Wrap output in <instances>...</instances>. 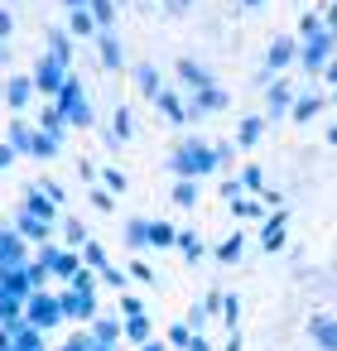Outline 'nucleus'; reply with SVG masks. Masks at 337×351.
I'll use <instances>...</instances> for the list:
<instances>
[{
	"instance_id": "7c9ffc66",
	"label": "nucleus",
	"mask_w": 337,
	"mask_h": 351,
	"mask_svg": "<svg viewBox=\"0 0 337 351\" xmlns=\"http://www.w3.org/2000/svg\"><path fill=\"white\" fill-rule=\"evenodd\" d=\"M126 341H135V346L154 341V327H150V317H145V313H140V317H126Z\"/></svg>"
},
{
	"instance_id": "49530a36",
	"label": "nucleus",
	"mask_w": 337,
	"mask_h": 351,
	"mask_svg": "<svg viewBox=\"0 0 337 351\" xmlns=\"http://www.w3.org/2000/svg\"><path fill=\"white\" fill-rule=\"evenodd\" d=\"M241 183H246V188H251V193H265V173H260V169H255V164H251V169H246V173H241Z\"/></svg>"
},
{
	"instance_id": "72a5a7b5",
	"label": "nucleus",
	"mask_w": 337,
	"mask_h": 351,
	"mask_svg": "<svg viewBox=\"0 0 337 351\" xmlns=\"http://www.w3.org/2000/svg\"><path fill=\"white\" fill-rule=\"evenodd\" d=\"M150 245L154 250H169V245H178V231L169 221H150Z\"/></svg>"
},
{
	"instance_id": "f3484780",
	"label": "nucleus",
	"mask_w": 337,
	"mask_h": 351,
	"mask_svg": "<svg viewBox=\"0 0 337 351\" xmlns=\"http://www.w3.org/2000/svg\"><path fill=\"white\" fill-rule=\"evenodd\" d=\"M130 82H135V92H140L145 101H154V97L164 92V77H159V68H154L150 58H140V63L130 68Z\"/></svg>"
},
{
	"instance_id": "c9c22d12",
	"label": "nucleus",
	"mask_w": 337,
	"mask_h": 351,
	"mask_svg": "<svg viewBox=\"0 0 337 351\" xmlns=\"http://www.w3.org/2000/svg\"><path fill=\"white\" fill-rule=\"evenodd\" d=\"M174 207H198V178H178L174 183Z\"/></svg>"
},
{
	"instance_id": "338daca9",
	"label": "nucleus",
	"mask_w": 337,
	"mask_h": 351,
	"mask_svg": "<svg viewBox=\"0 0 337 351\" xmlns=\"http://www.w3.org/2000/svg\"><path fill=\"white\" fill-rule=\"evenodd\" d=\"M332 106H337V87H332Z\"/></svg>"
},
{
	"instance_id": "aec40b11",
	"label": "nucleus",
	"mask_w": 337,
	"mask_h": 351,
	"mask_svg": "<svg viewBox=\"0 0 337 351\" xmlns=\"http://www.w3.org/2000/svg\"><path fill=\"white\" fill-rule=\"evenodd\" d=\"M63 25H68V34H73L78 44H97V34H102L97 15H92L87 5H82V10H68V20H63Z\"/></svg>"
},
{
	"instance_id": "f03ea898",
	"label": "nucleus",
	"mask_w": 337,
	"mask_h": 351,
	"mask_svg": "<svg viewBox=\"0 0 337 351\" xmlns=\"http://www.w3.org/2000/svg\"><path fill=\"white\" fill-rule=\"evenodd\" d=\"M34 265H39L49 279H58V284H73V279L87 269V265H82V255H78V250H68L63 241H49V245H39V250H34Z\"/></svg>"
},
{
	"instance_id": "f8f14e48",
	"label": "nucleus",
	"mask_w": 337,
	"mask_h": 351,
	"mask_svg": "<svg viewBox=\"0 0 337 351\" xmlns=\"http://www.w3.org/2000/svg\"><path fill=\"white\" fill-rule=\"evenodd\" d=\"M226 87L222 82H212V87H202V92H193L188 97V121H202V116H212V111H226Z\"/></svg>"
},
{
	"instance_id": "0eeeda50",
	"label": "nucleus",
	"mask_w": 337,
	"mask_h": 351,
	"mask_svg": "<svg viewBox=\"0 0 337 351\" xmlns=\"http://www.w3.org/2000/svg\"><path fill=\"white\" fill-rule=\"evenodd\" d=\"M58 303H63V317H68V322H87V327H92V322L102 317V313H97V289H73V284H68V289L58 293Z\"/></svg>"
},
{
	"instance_id": "58836bf2",
	"label": "nucleus",
	"mask_w": 337,
	"mask_h": 351,
	"mask_svg": "<svg viewBox=\"0 0 337 351\" xmlns=\"http://www.w3.org/2000/svg\"><path fill=\"white\" fill-rule=\"evenodd\" d=\"M193 337H198V332H193L188 322H174V327H169V346H178V351H188V346H193Z\"/></svg>"
},
{
	"instance_id": "8fccbe9b",
	"label": "nucleus",
	"mask_w": 337,
	"mask_h": 351,
	"mask_svg": "<svg viewBox=\"0 0 337 351\" xmlns=\"http://www.w3.org/2000/svg\"><path fill=\"white\" fill-rule=\"evenodd\" d=\"M10 34H15V15L0 5V44H10Z\"/></svg>"
},
{
	"instance_id": "393cba45",
	"label": "nucleus",
	"mask_w": 337,
	"mask_h": 351,
	"mask_svg": "<svg viewBox=\"0 0 337 351\" xmlns=\"http://www.w3.org/2000/svg\"><path fill=\"white\" fill-rule=\"evenodd\" d=\"M135 135V121H130V106H116L111 111V130H106V145L116 149V145H126Z\"/></svg>"
},
{
	"instance_id": "c756f323",
	"label": "nucleus",
	"mask_w": 337,
	"mask_h": 351,
	"mask_svg": "<svg viewBox=\"0 0 337 351\" xmlns=\"http://www.w3.org/2000/svg\"><path fill=\"white\" fill-rule=\"evenodd\" d=\"M78 255H82V265H87V269H97V274H102V269H111V260H106V245H102V241H87Z\"/></svg>"
},
{
	"instance_id": "f704fd0d",
	"label": "nucleus",
	"mask_w": 337,
	"mask_h": 351,
	"mask_svg": "<svg viewBox=\"0 0 337 351\" xmlns=\"http://www.w3.org/2000/svg\"><path fill=\"white\" fill-rule=\"evenodd\" d=\"M87 10L97 15V25H102V29H116V10H121L116 0H87Z\"/></svg>"
},
{
	"instance_id": "e433bc0d",
	"label": "nucleus",
	"mask_w": 337,
	"mask_h": 351,
	"mask_svg": "<svg viewBox=\"0 0 337 351\" xmlns=\"http://www.w3.org/2000/svg\"><path fill=\"white\" fill-rule=\"evenodd\" d=\"M178 250H183V260H202V236L178 231Z\"/></svg>"
},
{
	"instance_id": "0e129e2a",
	"label": "nucleus",
	"mask_w": 337,
	"mask_h": 351,
	"mask_svg": "<svg viewBox=\"0 0 337 351\" xmlns=\"http://www.w3.org/2000/svg\"><path fill=\"white\" fill-rule=\"evenodd\" d=\"M241 5H246V10H260V5H265V0H241Z\"/></svg>"
},
{
	"instance_id": "680f3d73",
	"label": "nucleus",
	"mask_w": 337,
	"mask_h": 351,
	"mask_svg": "<svg viewBox=\"0 0 337 351\" xmlns=\"http://www.w3.org/2000/svg\"><path fill=\"white\" fill-rule=\"evenodd\" d=\"M140 351H169V346H164V341H145Z\"/></svg>"
},
{
	"instance_id": "9b49d317",
	"label": "nucleus",
	"mask_w": 337,
	"mask_h": 351,
	"mask_svg": "<svg viewBox=\"0 0 337 351\" xmlns=\"http://www.w3.org/2000/svg\"><path fill=\"white\" fill-rule=\"evenodd\" d=\"M174 73H178V82H183V92H188V97H193V92H202V87H212V82H217V77H212V68H207V63H202V58H188V53H183V58H178V63H174Z\"/></svg>"
},
{
	"instance_id": "423d86ee",
	"label": "nucleus",
	"mask_w": 337,
	"mask_h": 351,
	"mask_svg": "<svg viewBox=\"0 0 337 351\" xmlns=\"http://www.w3.org/2000/svg\"><path fill=\"white\" fill-rule=\"evenodd\" d=\"M25 322H30V327H39V332H49V327L68 322V317H63V303H58V293L39 289V293H34V298L25 303Z\"/></svg>"
},
{
	"instance_id": "ea45409f",
	"label": "nucleus",
	"mask_w": 337,
	"mask_h": 351,
	"mask_svg": "<svg viewBox=\"0 0 337 351\" xmlns=\"http://www.w3.org/2000/svg\"><path fill=\"white\" fill-rule=\"evenodd\" d=\"M299 34H303V44H308V39L327 34V20H318V15H303V20H299Z\"/></svg>"
},
{
	"instance_id": "4be33fe9",
	"label": "nucleus",
	"mask_w": 337,
	"mask_h": 351,
	"mask_svg": "<svg viewBox=\"0 0 337 351\" xmlns=\"http://www.w3.org/2000/svg\"><path fill=\"white\" fill-rule=\"evenodd\" d=\"M294 101H299V97H294V87H289L284 77H275V82H270V92H265L270 121H275V116H289V111H294Z\"/></svg>"
},
{
	"instance_id": "79ce46f5",
	"label": "nucleus",
	"mask_w": 337,
	"mask_h": 351,
	"mask_svg": "<svg viewBox=\"0 0 337 351\" xmlns=\"http://www.w3.org/2000/svg\"><path fill=\"white\" fill-rule=\"evenodd\" d=\"M58 351H92V332H87V327H78V332H73Z\"/></svg>"
},
{
	"instance_id": "5701e85b",
	"label": "nucleus",
	"mask_w": 337,
	"mask_h": 351,
	"mask_svg": "<svg viewBox=\"0 0 337 351\" xmlns=\"http://www.w3.org/2000/svg\"><path fill=\"white\" fill-rule=\"evenodd\" d=\"M308 337H313V346L318 351H337V317H308Z\"/></svg>"
},
{
	"instance_id": "e2e57ef3",
	"label": "nucleus",
	"mask_w": 337,
	"mask_h": 351,
	"mask_svg": "<svg viewBox=\"0 0 337 351\" xmlns=\"http://www.w3.org/2000/svg\"><path fill=\"white\" fill-rule=\"evenodd\" d=\"M188 351H212V346H207L202 337H193V346H188Z\"/></svg>"
},
{
	"instance_id": "603ef678",
	"label": "nucleus",
	"mask_w": 337,
	"mask_h": 351,
	"mask_svg": "<svg viewBox=\"0 0 337 351\" xmlns=\"http://www.w3.org/2000/svg\"><path fill=\"white\" fill-rule=\"evenodd\" d=\"M231 212H236V217H260V202H251V197H241V202H231Z\"/></svg>"
},
{
	"instance_id": "13d9d810",
	"label": "nucleus",
	"mask_w": 337,
	"mask_h": 351,
	"mask_svg": "<svg viewBox=\"0 0 337 351\" xmlns=\"http://www.w3.org/2000/svg\"><path fill=\"white\" fill-rule=\"evenodd\" d=\"M10 68V44H0V73Z\"/></svg>"
},
{
	"instance_id": "052dcab7",
	"label": "nucleus",
	"mask_w": 337,
	"mask_h": 351,
	"mask_svg": "<svg viewBox=\"0 0 337 351\" xmlns=\"http://www.w3.org/2000/svg\"><path fill=\"white\" fill-rule=\"evenodd\" d=\"M327 29L337 34V0H332V10H327Z\"/></svg>"
},
{
	"instance_id": "ddd939ff",
	"label": "nucleus",
	"mask_w": 337,
	"mask_h": 351,
	"mask_svg": "<svg viewBox=\"0 0 337 351\" xmlns=\"http://www.w3.org/2000/svg\"><path fill=\"white\" fill-rule=\"evenodd\" d=\"M97 63H102V73H121L126 68V44H121L116 29H102L97 34Z\"/></svg>"
},
{
	"instance_id": "412c9836",
	"label": "nucleus",
	"mask_w": 337,
	"mask_h": 351,
	"mask_svg": "<svg viewBox=\"0 0 337 351\" xmlns=\"http://www.w3.org/2000/svg\"><path fill=\"white\" fill-rule=\"evenodd\" d=\"M154 106H159V116H164L169 125H188V97H178L174 87H164V92L154 97Z\"/></svg>"
},
{
	"instance_id": "4d7b16f0",
	"label": "nucleus",
	"mask_w": 337,
	"mask_h": 351,
	"mask_svg": "<svg viewBox=\"0 0 337 351\" xmlns=\"http://www.w3.org/2000/svg\"><path fill=\"white\" fill-rule=\"evenodd\" d=\"M323 77H327V82H332V87H337V58H332V63H327V68H323Z\"/></svg>"
},
{
	"instance_id": "6e6d98bb",
	"label": "nucleus",
	"mask_w": 337,
	"mask_h": 351,
	"mask_svg": "<svg viewBox=\"0 0 337 351\" xmlns=\"http://www.w3.org/2000/svg\"><path fill=\"white\" fill-rule=\"evenodd\" d=\"M15 159H20V154H15V149H10V145H5V140H0V173H5V169H10V164H15Z\"/></svg>"
},
{
	"instance_id": "c85d7f7f",
	"label": "nucleus",
	"mask_w": 337,
	"mask_h": 351,
	"mask_svg": "<svg viewBox=\"0 0 337 351\" xmlns=\"http://www.w3.org/2000/svg\"><path fill=\"white\" fill-rule=\"evenodd\" d=\"M126 245L130 250H150V221L145 217H130L126 221Z\"/></svg>"
},
{
	"instance_id": "4468645a",
	"label": "nucleus",
	"mask_w": 337,
	"mask_h": 351,
	"mask_svg": "<svg viewBox=\"0 0 337 351\" xmlns=\"http://www.w3.org/2000/svg\"><path fill=\"white\" fill-rule=\"evenodd\" d=\"M44 53H54L58 63L73 68V53H78V39L68 34V25H44Z\"/></svg>"
},
{
	"instance_id": "3c124183",
	"label": "nucleus",
	"mask_w": 337,
	"mask_h": 351,
	"mask_svg": "<svg viewBox=\"0 0 337 351\" xmlns=\"http://www.w3.org/2000/svg\"><path fill=\"white\" fill-rule=\"evenodd\" d=\"M39 193H49L58 207H63V197H68V193H63V183H54V178H39Z\"/></svg>"
},
{
	"instance_id": "1a4fd4ad",
	"label": "nucleus",
	"mask_w": 337,
	"mask_h": 351,
	"mask_svg": "<svg viewBox=\"0 0 337 351\" xmlns=\"http://www.w3.org/2000/svg\"><path fill=\"white\" fill-rule=\"evenodd\" d=\"M332 58H337V34H332V29H327V34H318V39H308V44L299 49V63H303V73H323Z\"/></svg>"
},
{
	"instance_id": "dca6fc26",
	"label": "nucleus",
	"mask_w": 337,
	"mask_h": 351,
	"mask_svg": "<svg viewBox=\"0 0 337 351\" xmlns=\"http://www.w3.org/2000/svg\"><path fill=\"white\" fill-rule=\"evenodd\" d=\"M289 63H299V44H294L289 34L270 39V49H265V73H284Z\"/></svg>"
},
{
	"instance_id": "a19ab883",
	"label": "nucleus",
	"mask_w": 337,
	"mask_h": 351,
	"mask_svg": "<svg viewBox=\"0 0 337 351\" xmlns=\"http://www.w3.org/2000/svg\"><path fill=\"white\" fill-rule=\"evenodd\" d=\"M102 188L121 197V193H126V173H121V169H102Z\"/></svg>"
},
{
	"instance_id": "9d476101",
	"label": "nucleus",
	"mask_w": 337,
	"mask_h": 351,
	"mask_svg": "<svg viewBox=\"0 0 337 351\" xmlns=\"http://www.w3.org/2000/svg\"><path fill=\"white\" fill-rule=\"evenodd\" d=\"M34 140H39V125L30 116H10L5 121V145L20 154V159H34Z\"/></svg>"
},
{
	"instance_id": "f257e3e1",
	"label": "nucleus",
	"mask_w": 337,
	"mask_h": 351,
	"mask_svg": "<svg viewBox=\"0 0 337 351\" xmlns=\"http://www.w3.org/2000/svg\"><path fill=\"white\" fill-rule=\"evenodd\" d=\"M169 169H174V178H202V173L222 169V159H217V145H207V140L193 135V140H178L174 145Z\"/></svg>"
},
{
	"instance_id": "7ed1b4c3",
	"label": "nucleus",
	"mask_w": 337,
	"mask_h": 351,
	"mask_svg": "<svg viewBox=\"0 0 337 351\" xmlns=\"http://www.w3.org/2000/svg\"><path fill=\"white\" fill-rule=\"evenodd\" d=\"M54 101H58V111H63V121H68L73 130H92V121H97V116H92V97H87V87H82V77H78V73L63 82V92H58Z\"/></svg>"
},
{
	"instance_id": "6e6552de",
	"label": "nucleus",
	"mask_w": 337,
	"mask_h": 351,
	"mask_svg": "<svg viewBox=\"0 0 337 351\" xmlns=\"http://www.w3.org/2000/svg\"><path fill=\"white\" fill-rule=\"evenodd\" d=\"M34 255H30V241L15 231V226H0V274H10V269H25Z\"/></svg>"
},
{
	"instance_id": "2f4dec72",
	"label": "nucleus",
	"mask_w": 337,
	"mask_h": 351,
	"mask_svg": "<svg viewBox=\"0 0 337 351\" xmlns=\"http://www.w3.org/2000/svg\"><path fill=\"white\" fill-rule=\"evenodd\" d=\"M318 111H323V97H308V92H303V97L294 101V111H289V116H294L299 125H308V121H313Z\"/></svg>"
},
{
	"instance_id": "a18cd8bd",
	"label": "nucleus",
	"mask_w": 337,
	"mask_h": 351,
	"mask_svg": "<svg viewBox=\"0 0 337 351\" xmlns=\"http://www.w3.org/2000/svg\"><path fill=\"white\" fill-rule=\"evenodd\" d=\"M159 5H164V15H169V20H183V15L193 10V0H159Z\"/></svg>"
},
{
	"instance_id": "b1692460",
	"label": "nucleus",
	"mask_w": 337,
	"mask_h": 351,
	"mask_svg": "<svg viewBox=\"0 0 337 351\" xmlns=\"http://www.w3.org/2000/svg\"><path fill=\"white\" fill-rule=\"evenodd\" d=\"M87 332H92V341H106V346H121V337H126V317H106V313H102V317H97V322H92Z\"/></svg>"
},
{
	"instance_id": "473e14b6",
	"label": "nucleus",
	"mask_w": 337,
	"mask_h": 351,
	"mask_svg": "<svg viewBox=\"0 0 337 351\" xmlns=\"http://www.w3.org/2000/svg\"><path fill=\"white\" fill-rule=\"evenodd\" d=\"M58 154H63V140L39 130V140H34V159H39V164H49V159H58Z\"/></svg>"
},
{
	"instance_id": "bf43d9fd",
	"label": "nucleus",
	"mask_w": 337,
	"mask_h": 351,
	"mask_svg": "<svg viewBox=\"0 0 337 351\" xmlns=\"http://www.w3.org/2000/svg\"><path fill=\"white\" fill-rule=\"evenodd\" d=\"M58 5H63V15H68V10H82L87 0H58Z\"/></svg>"
},
{
	"instance_id": "37998d69",
	"label": "nucleus",
	"mask_w": 337,
	"mask_h": 351,
	"mask_svg": "<svg viewBox=\"0 0 337 351\" xmlns=\"http://www.w3.org/2000/svg\"><path fill=\"white\" fill-rule=\"evenodd\" d=\"M126 279H130V274H126V269H116V265H111V269H102V284H106V289H116V293H126Z\"/></svg>"
},
{
	"instance_id": "774afa93",
	"label": "nucleus",
	"mask_w": 337,
	"mask_h": 351,
	"mask_svg": "<svg viewBox=\"0 0 337 351\" xmlns=\"http://www.w3.org/2000/svg\"><path fill=\"white\" fill-rule=\"evenodd\" d=\"M116 5H130V0H116Z\"/></svg>"
},
{
	"instance_id": "864d4df0",
	"label": "nucleus",
	"mask_w": 337,
	"mask_h": 351,
	"mask_svg": "<svg viewBox=\"0 0 337 351\" xmlns=\"http://www.w3.org/2000/svg\"><path fill=\"white\" fill-rule=\"evenodd\" d=\"M78 173H82V183H97L102 173H97V164L92 159H78Z\"/></svg>"
},
{
	"instance_id": "a878e982",
	"label": "nucleus",
	"mask_w": 337,
	"mask_h": 351,
	"mask_svg": "<svg viewBox=\"0 0 337 351\" xmlns=\"http://www.w3.org/2000/svg\"><path fill=\"white\" fill-rule=\"evenodd\" d=\"M58 231H63V245H68V250H82V245L92 241V236H87V221H82V217H63V221H58Z\"/></svg>"
},
{
	"instance_id": "bb28decb",
	"label": "nucleus",
	"mask_w": 337,
	"mask_h": 351,
	"mask_svg": "<svg viewBox=\"0 0 337 351\" xmlns=\"http://www.w3.org/2000/svg\"><path fill=\"white\" fill-rule=\"evenodd\" d=\"M284 221H289V212H284V207L265 221V231H260V245H265V250H279V245H284Z\"/></svg>"
},
{
	"instance_id": "cd10ccee",
	"label": "nucleus",
	"mask_w": 337,
	"mask_h": 351,
	"mask_svg": "<svg viewBox=\"0 0 337 351\" xmlns=\"http://www.w3.org/2000/svg\"><path fill=\"white\" fill-rule=\"evenodd\" d=\"M260 135H265V116H246V121L236 125V145H241V149L260 145Z\"/></svg>"
},
{
	"instance_id": "09e8293b",
	"label": "nucleus",
	"mask_w": 337,
	"mask_h": 351,
	"mask_svg": "<svg viewBox=\"0 0 337 351\" xmlns=\"http://www.w3.org/2000/svg\"><path fill=\"white\" fill-rule=\"evenodd\" d=\"M140 313H145V303L135 293H121V317H140Z\"/></svg>"
},
{
	"instance_id": "20e7f679",
	"label": "nucleus",
	"mask_w": 337,
	"mask_h": 351,
	"mask_svg": "<svg viewBox=\"0 0 337 351\" xmlns=\"http://www.w3.org/2000/svg\"><path fill=\"white\" fill-rule=\"evenodd\" d=\"M0 101H5L10 116H30L39 106V87L30 73H10V77H0Z\"/></svg>"
},
{
	"instance_id": "a211bd4d",
	"label": "nucleus",
	"mask_w": 337,
	"mask_h": 351,
	"mask_svg": "<svg viewBox=\"0 0 337 351\" xmlns=\"http://www.w3.org/2000/svg\"><path fill=\"white\" fill-rule=\"evenodd\" d=\"M34 125H39L44 135H58V140H68V135H73V125L63 121L58 101H39V106H34Z\"/></svg>"
},
{
	"instance_id": "5fc2aeb1",
	"label": "nucleus",
	"mask_w": 337,
	"mask_h": 351,
	"mask_svg": "<svg viewBox=\"0 0 337 351\" xmlns=\"http://www.w3.org/2000/svg\"><path fill=\"white\" fill-rule=\"evenodd\" d=\"M130 279H140V284H150V279H154V269H150L145 260H135V265H130Z\"/></svg>"
},
{
	"instance_id": "6ab92c4d",
	"label": "nucleus",
	"mask_w": 337,
	"mask_h": 351,
	"mask_svg": "<svg viewBox=\"0 0 337 351\" xmlns=\"http://www.w3.org/2000/svg\"><path fill=\"white\" fill-rule=\"evenodd\" d=\"M20 207H25V212H34V217H39V221H49V226H54V221H63L58 202H54L49 193H39V183H30V188H25V202H20Z\"/></svg>"
},
{
	"instance_id": "39448f33",
	"label": "nucleus",
	"mask_w": 337,
	"mask_h": 351,
	"mask_svg": "<svg viewBox=\"0 0 337 351\" xmlns=\"http://www.w3.org/2000/svg\"><path fill=\"white\" fill-rule=\"evenodd\" d=\"M73 73H78V68L58 63L54 53H39V58H34V68H30V77H34V87H39V101H54V97L63 92V82H68Z\"/></svg>"
},
{
	"instance_id": "de8ad7c7",
	"label": "nucleus",
	"mask_w": 337,
	"mask_h": 351,
	"mask_svg": "<svg viewBox=\"0 0 337 351\" xmlns=\"http://www.w3.org/2000/svg\"><path fill=\"white\" fill-rule=\"evenodd\" d=\"M92 207H97V212H116V197H111L106 188H92Z\"/></svg>"
},
{
	"instance_id": "2eb2a0df",
	"label": "nucleus",
	"mask_w": 337,
	"mask_h": 351,
	"mask_svg": "<svg viewBox=\"0 0 337 351\" xmlns=\"http://www.w3.org/2000/svg\"><path fill=\"white\" fill-rule=\"evenodd\" d=\"M10 226H15L30 245H49V241H54V226H49V221H39V217H34V212H25V207H15V221H10Z\"/></svg>"
},
{
	"instance_id": "4c0bfd02",
	"label": "nucleus",
	"mask_w": 337,
	"mask_h": 351,
	"mask_svg": "<svg viewBox=\"0 0 337 351\" xmlns=\"http://www.w3.org/2000/svg\"><path fill=\"white\" fill-rule=\"evenodd\" d=\"M241 245H246L241 236H226V241L217 245V260H222V265H236V260H241Z\"/></svg>"
},
{
	"instance_id": "69168bd1",
	"label": "nucleus",
	"mask_w": 337,
	"mask_h": 351,
	"mask_svg": "<svg viewBox=\"0 0 337 351\" xmlns=\"http://www.w3.org/2000/svg\"><path fill=\"white\" fill-rule=\"evenodd\" d=\"M92 351H116V346H106V341H92Z\"/></svg>"
},
{
	"instance_id": "c03bdc74",
	"label": "nucleus",
	"mask_w": 337,
	"mask_h": 351,
	"mask_svg": "<svg viewBox=\"0 0 337 351\" xmlns=\"http://www.w3.org/2000/svg\"><path fill=\"white\" fill-rule=\"evenodd\" d=\"M236 317H241V298H236V293H226V303H222V322H226L231 332H236Z\"/></svg>"
}]
</instances>
